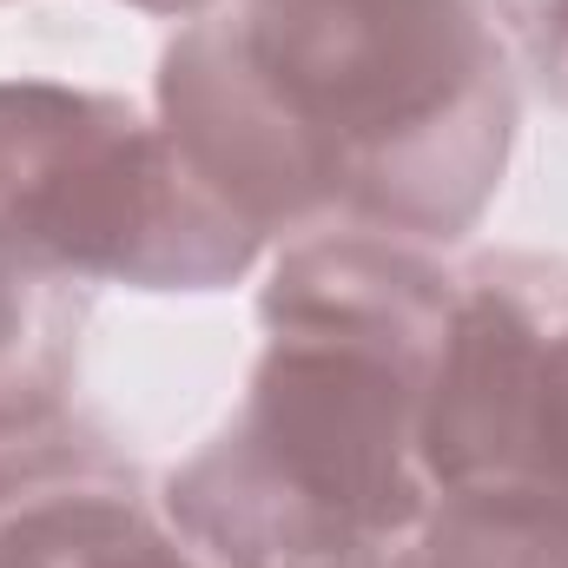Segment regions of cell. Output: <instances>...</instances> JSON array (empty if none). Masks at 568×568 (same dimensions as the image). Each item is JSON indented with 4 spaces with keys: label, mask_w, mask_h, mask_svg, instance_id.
Here are the masks:
<instances>
[{
    "label": "cell",
    "mask_w": 568,
    "mask_h": 568,
    "mask_svg": "<svg viewBox=\"0 0 568 568\" xmlns=\"http://www.w3.org/2000/svg\"><path fill=\"white\" fill-rule=\"evenodd\" d=\"M172 120L252 219L258 205L463 219L503 140L469 0H245L172 53Z\"/></svg>",
    "instance_id": "6da1fadb"
},
{
    "label": "cell",
    "mask_w": 568,
    "mask_h": 568,
    "mask_svg": "<svg viewBox=\"0 0 568 568\" xmlns=\"http://www.w3.org/2000/svg\"><path fill=\"white\" fill-rule=\"evenodd\" d=\"M443 489L568 503V278L489 272L449 291L424 397Z\"/></svg>",
    "instance_id": "7a4b0ae2"
},
{
    "label": "cell",
    "mask_w": 568,
    "mask_h": 568,
    "mask_svg": "<svg viewBox=\"0 0 568 568\" xmlns=\"http://www.w3.org/2000/svg\"><path fill=\"white\" fill-rule=\"evenodd\" d=\"M0 568H205L106 483H27L0 509Z\"/></svg>",
    "instance_id": "3957f363"
},
{
    "label": "cell",
    "mask_w": 568,
    "mask_h": 568,
    "mask_svg": "<svg viewBox=\"0 0 568 568\" xmlns=\"http://www.w3.org/2000/svg\"><path fill=\"white\" fill-rule=\"evenodd\" d=\"M417 549L390 568H568V503L449 489L436 516H417Z\"/></svg>",
    "instance_id": "277c9868"
},
{
    "label": "cell",
    "mask_w": 568,
    "mask_h": 568,
    "mask_svg": "<svg viewBox=\"0 0 568 568\" xmlns=\"http://www.w3.org/2000/svg\"><path fill=\"white\" fill-rule=\"evenodd\" d=\"M145 7H199V0H145Z\"/></svg>",
    "instance_id": "5b68a950"
}]
</instances>
